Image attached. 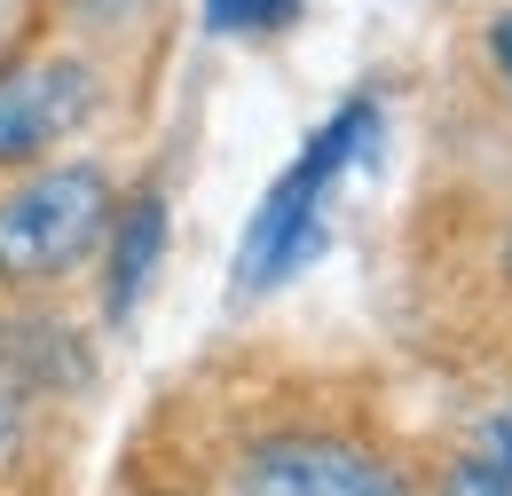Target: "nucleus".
Masks as SVG:
<instances>
[{
  "mask_svg": "<svg viewBox=\"0 0 512 496\" xmlns=\"http://www.w3.org/2000/svg\"><path fill=\"white\" fill-rule=\"evenodd\" d=\"M481 56H489V71H497V87L512 95V8H497V16L481 24Z\"/></svg>",
  "mask_w": 512,
  "mask_h": 496,
  "instance_id": "10",
  "label": "nucleus"
},
{
  "mask_svg": "<svg viewBox=\"0 0 512 496\" xmlns=\"http://www.w3.org/2000/svg\"><path fill=\"white\" fill-rule=\"evenodd\" d=\"M465 449H473L481 465H497V473H512V394H505V402H489V410L473 418V434H465Z\"/></svg>",
  "mask_w": 512,
  "mask_h": 496,
  "instance_id": "9",
  "label": "nucleus"
},
{
  "mask_svg": "<svg viewBox=\"0 0 512 496\" xmlns=\"http://www.w3.org/2000/svg\"><path fill=\"white\" fill-rule=\"evenodd\" d=\"M127 71L95 48L64 40L56 24H16L0 40V182L87 150L127 103Z\"/></svg>",
  "mask_w": 512,
  "mask_h": 496,
  "instance_id": "2",
  "label": "nucleus"
},
{
  "mask_svg": "<svg viewBox=\"0 0 512 496\" xmlns=\"http://www.w3.org/2000/svg\"><path fill=\"white\" fill-rule=\"evenodd\" d=\"M229 496H426V489L379 441L323 426V418H284V426H260L237 441Z\"/></svg>",
  "mask_w": 512,
  "mask_h": 496,
  "instance_id": "4",
  "label": "nucleus"
},
{
  "mask_svg": "<svg viewBox=\"0 0 512 496\" xmlns=\"http://www.w3.org/2000/svg\"><path fill=\"white\" fill-rule=\"evenodd\" d=\"M119 197H127V174L95 142L8 174L0 182V300L32 308V300H56L79 276H95L103 237L119 221Z\"/></svg>",
  "mask_w": 512,
  "mask_h": 496,
  "instance_id": "1",
  "label": "nucleus"
},
{
  "mask_svg": "<svg viewBox=\"0 0 512 496\" xmlns=\"http://www.w3.org/2000/svg\"><path fill=\"white\" fill-rule=\"evenodd\" d=\"M182 0H32L24 16L32 24H56L64 40L111 56L127 79H142L150 63L166 56V24H174Z\"/></svg>",
  "mask_w": 512,
  "mask_h": 496,
  "instance_id": "5",
  "label": "nucleus"
},
{
  "mask_svg": "<svg viewBox=\"0 0 512 496\" xmlns=\"http://www.w3.org/2000/svg\"><path fill=\"white\" fill-rule=\"evenodd\" d=\"M158 260H166V189L158 182H127L119 197V221L103 237V260H95V284H103V323L127 331L142 292L158 284Z\"/></svg>",
  "mask_w": 512,
  "mask_h": 496,
  "instance_id": "6",
  "label": "nucleus"
},
{
  "mask_svg": "<svg viewBox=\"0 0 512 496\" xmlns=\"http://www.w3.org/2000/svg\"><path fill=\"white\" fill-rule=\"evenodd\" d=\"M426 496H512V473H497V465H481L473 449H449L442 473H434V489Z\"/></svg>",
  "mask_w": 512,
  "mask_h": 496,
  "instance_id": "8",
  "label": "nucleus"
},
{
  "mask_svg": "<svg viewBox=\"0 0 512 496\" xmlns=\"http://www.w3.org/2000/svg\"><path fill=\"white\" fill-rule=\"evenodd\" d=\"M300 8L308 0H197V16H205L213 40H276Z\"/></svg>",
  "mask_w": 512,
  "mask_h": 496,
  "instance_id": "7",
  "label": "nucleus"
},
{
  "mask_svg": "<svg viewBox=\"0 0 512 496\" xmlns=\"http://www.w3.org/2000/svg\"><path fill=\"white\" fill-rule=\"evenodd\" d=\"M371 134H379V103H371V95H347V103L300 142V158L268 182L260 213L245 221V245H237V292H276V284H292V276L323 252L331 189L347 182V166L371 150Z\"/></svg>",
  "mask_w": 512,
  "mask_h": 496,
  "instance_id": "3",
  "label": "nucleus"
}]
</instances>
